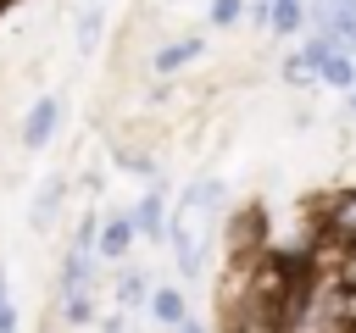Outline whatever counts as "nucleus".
I'll return each mask as SVG.
<instances>
[{"instance_id": "nucleus-1", "label": "nucleus", "mask_w": 356, "mask_h": 333, "mask_svg": "<svg viewBox=\"0 0 356 333\" xmlns=\"http://www.w3.org/2000/svg\"><path fill=\"white\" fill-rule=\"evenodd\" d=\"M206 228H211V216H206L200 205H189V200H178V211L167 216V239H172V255H178V272H184L189 283L206 272Z\"/></svg>"}, {"instance_id": "nucleus-2", "label": "nucleus", "mask_w": 356, "mask_h": 333, "mask_svg": "<svg viewBox=\"0 0 356 333\" xmlns=\"http://www.w3.org/2000/svg\"><path fill=\"white\" fill-rule=\"evenodd\" d=\"M56 122H61V100H39V105L28 111V122H22V144H28V150H44V144L56 139Z\"/></svg>"}, {"instance_id": "nucleus-3", "label": "nucleus", "mask_w": 356, "mask_h": 333, "mask_svg": "<svg viewBox=\"0 0 356 333\" xmlns=\"http://www.w3.org/2000/svg\"><path fill=\"white\" fill-rule=\"evenodd\" d=\"M128 244H134V222H128V216H111V222L95 233V255H100V261H122Z\"/></svg>"}, {"instance_id": "nucleus-4", "label": "nucleus", "mask_w": 356, "mask_h": 333, "mask_svg": "<svg viewBox=\"0 0 356 333\" xmlns=\"http://www.w3.org/2000/svg\"><path fill=\"white\" fill-rule=\"evenodd\" d=\"M145 305H150V316H156L161 327H178V322H189V305H184V294H178L172 283L150 289V294H145Z\"/></svg>"}, {"instance_id": "nucleus-5", "label": "nucleus", "mask_w": 356, "mask_h": 333, "mask_svg": "<svg viewBox=\"0 0 356 333\" xmlns=\"http://www.w3.org/2000/svg\"><path fill=\"white\" fill-rule=\"evenodd\" d=\"M134 233H145V239H167V205H161V189L156 194H145L139 205H134Z\"/></svg>"}, {"instance_id": "nucleus-6", "label": "nucleus", "mask_w": 356, "mask_h": 333, "mask_svg": "<svg viewBox=\"0 0 356 333\" xmlns=\"http://www.w3.org/2000/svg\"><path fill=\"white\" fill-rule=\"evenodd\" d=\"M61 194H67V178H50L39 194H33V228H50L56 211H61Z\"/></svg>"}, {"instance_id": "nucleus-7", "label": "nucleus", "mask_w": 356, "mask_h": 333, "mask_svg": "<svg viewBox=\"0 0 356 333\" xmlns=\"http://www.w3.org/2000/svg\"><path fill=\"white\" fill-rule=\"evenodd\" d=\"M61 316H67L72 327H83V322L95 316V289H61Z\"/></svg>"}, {"instance_id": "nucleus-8", "label": "nucleus", "mask_w": 356, "mask_h": 333, "mask_svg": "<svg viewBox=\"0 0 356 333\" xmlns=\"http://www.w3.org/2000/svg\"><path fill=\"white\" fill-rule=\"evenodd\" d=\"M328 233H334V239H345V244H356V194H345V200L334 205V216H328Z\"/></svg>"}, {"instance_id": "nucleus-9", "label": "nucleus", "mask_w": 356, "mask_h": 333, "mask_svg": "<svg viewBox=\"0 0 356 333\" xmlns=\"http://www.w3.org/2000/svg\"><path fill=\"white\" fill-rule=\"evenodd\" d=\"M317 72H323V83H334V89H350V83H356V67H350V56H345V50H334Z\"/></svg>"}, {"instance_id": "nucleus-10", "label": "nucleus", "mask_w": 356, "mask_h": 333, "mask_svg": "<svg viewBox=\"0 0 356 333\" xmlns=\"http://www.w3.org/2000/svg\"><path fill=\"white\" fill-rule=\"evenodd\" d=\"M189 56H200V39H178V44H167V50H156V72H172V67H184Z\"/></svg>"}, {"instance_id": "nucleus-11", "label": "nucleus", "mask_w": 356, "mask_h": 333, "mask_svg": "<svg viewBox=\"0 0 356 333\" xmlns=\"http://www.w3.org/2000/svg\"><path fill=\"white\" fill-rule=\"evenodd\" d=\"M95 44H100V11L83 6V17H78V50H95Z\"/></svg>"}, {"instance_id": "nucleus-12", "label": "nucleus", "mask_w": 356, "mask_h": 333, "mask_svg": "<svg viewBox=\"0 0 356 333\" xmlns=\"http://www.w3.org/2000/svg\"><path fill=\"white\" fill-rule=\"evenodd\" d=\"M256 233H261V216H256V211H245V222H234V250H250V244H256Z\"/></svg>"}, {"instance_id": "nucleus-13", "label": "nucleus", "mask_w": 356, "mask_h": 333, "mask_svg": "<svg viewBox=\"0 0 356 333\" xmlns=\"http://www.w3.org/2000/svg\"><path fill=\"white\" fill-rule=\"evenodd\" d=\"M273 28H278V33H295V28H300V6H295V0L273 6Z\"/></svg>"}, {"instance_id": "nucleus-14", "label": "nucleus", "mask_w": 356, "mask_h": 333, "mask_svg": "<svg viewBox=\"0 0 356 333\" xmlns=\"http://www.w3.org/2000/svg\"><path fill=\"white\" fill-rule=\"evenodd\" d=\"M0 333H17V305H11V283L0 278Z\"/></svg>"}, {"instance_id": "nucleus-15", "label": "nucleus", "mask_w": 356, "mask_h": 333, "mask_svg": "<svg viewBox=\"0 0 356 333\" xmlns=\"http://www.w3.org/2000/svg\"><path fill=\"white\" fill-rule=\"evenodd\" d=\"M117 300H122V305H139V300H145V283H139V278H122V283H117Z\"/></svg>"}, {"instance_id": "nucleus-16", "label": "nucleus", "mask_w": 356, "mask_h": 333, "mask_svg": "<svg viewBox=\"0 0 356 333\" xmlns=\"http://www.w3.org/2000/svg\"><path fill=\"white\" fill-rule=\"evenodd\" d=\"M284 78H289V83H306V78H312V61H306V56L284 61Z\"/></svg>"}, {"instance_id": "nucleus-17", "label": "nucleus", "mask_w": 356, "mask_h": 333, "mask_svg": "<svg viewBox=\"0 0 356 333\" xmlns=\"http://www.w3.org/2000/svg\"><path fill=\"white\" fill-rule=\"evenodd\" d=\"M239 11H245V0H217V6H211V22H234Z\"/></svg>"}, {"instance_id": "nucleus-18", "label": "nucleus", "mask_w": 356, "mask_h": 333, "mask_svg": "<svg viewBox=\"0 0 356 333\" xmlns=\"http://www.w3.org/2000/svg\"><path fill=\"white\" fill-rule=\"evenodd\" d=\"M339 283H345V289H356V244H350V255L339 261Z\"/></svg>"}, {"instance_id": "nucleus-19", "label": "nucleus", "mask_w": 356, "mask_h": 333, "mask_svg": "<svg viewBox=\"0 0 356 333\" xmlns=\"http://www.w3.org/2000/svg\"><path fill=\"white\" fill-rule=\"evenodd\" d=\"M178 333H206V327L200 322H178Z\"/></svg>"}, {"instance_id": "nucleus-20", "label": "nucleus", "mask_w": 356, "mask_h": 333, "mask_svg": "<svg viewBox=\"0 0 356 333\" xmlns=\"http://www.w3.org/2000/svg\"><path fill=\"white\" fill-rule=\"evenodd\" d=\"M339 333H356V322H345V327H339Z\"/></svg>"}, {"instance_id": "nucleus-21", "label": "nucleus", "mask_w": 356, "mask_h": 333, "mask_svg": "<svg viewBox=\"0 0 356 333\" xmlns=\"http://www.w3.org/2000/svg\"><path fill=\"white\" fill-rule=\"evenodd\" d=\"M83 6H95V11H100V0H83Z\"/></svg>"}, {"instance_id": "nucleus-22", "label": "nucleus", "mask_w": 356, "mask_h": 333, "mask_svg": "<svg viewBox=\"0 0 356 333\" xmlns=\"http://www.w3.org/2000/svg\"><path fill=\"white\" fill-rule=\"evenodd\" d=\"M273 6H284V0H273Z\"/></svg>"}, {"instance_id": "nucleus-23", "label": "nucleus", "mask_w": 356, "mask_h": 333, "mask_svg": "<svg viewBox=\"0 0 356 333\" xmlns=\"http://www.w3.org/2000/svg\"><path fill=\"white\" fill-rule=\"evenodd\" d=\"M0 6H6V0H0Z\"/></svg>"}]
</instances>
